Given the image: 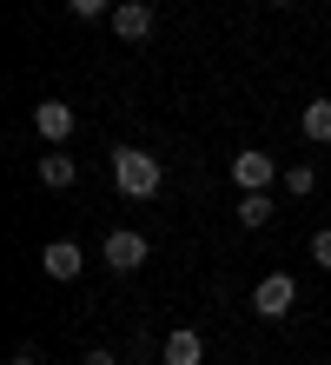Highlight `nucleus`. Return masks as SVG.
<instances>
[{"mask_svg":"<svg viewBox=\"0 0 331 365\" xmlns=\"http://www.w3.org/2000/svg\"><path fill=\"white\" fill-rule=\"evenodd\" d=\"M113 186L126 200H152V192L166 186V166L146 153V146H113Z\"/></svg>","mask_w":331,"mask_h":365,"instance_id":"1","label":"nucleus"},{"mask_svg":"<svg viewBox=\"0 0 331 365\" xmlns=\"http://www.w3.org/2000/svg\"><path fill=\"white\" fill-rule=\"evenodd\" d=\"M292 299H298L292 272H265L258 286H252V312L258 319H285V312H292Z\"/></svg>","mask_w":331,"mask_h":365,"instance_id":"2","label":"nucleus"},{"mask_svg":"<svg viewBox=\"0 0 331 365\" xmlns=\"http://www.w3.org/2000/svg\"><path fill=\"white\" fill-rule=\"evenodd\" d=\"M272 180H278V160L258 153V146H246V153L232 160V186H238V192H265Z\"/></svg>","mask_w":331,"mask_h":365,"instance_id":"3","label":"nucleus"},{"mask_svg":"<svg viewBox=\"0 0 331 365\" xmlns=\"http://www.w3.org/2000/svg\"><path fill=\"white\" fill-rule=\"evenodd\" d=\"M100 259L113 266V272H140L146 266V232H106V246H100Z\"/></svg>","mask_w":331,"mask_h":365,"instance_id":"4","label":"nucleus"},{"mask_svg":"<svg viewBox=\"0 0 331 365\" xmlns=\"http://www.w3.org/2000/svg\"><path fill=\"white\" fill-rule=\"evenodd\" d=\"M106 20H113V34H120V40H152V27H159L152 0H120V7L106 14Z\"/></svg>","mask_w":331,"mask_h":365,"instance_id":"5","label":"nucleus"},{"mask_svg":"<svg viewBox=\"0 0 331 365\" xmlns=\"http://www.w3.org/2000/svg\"><path fill=\"white\" fill-rule=\"evenodd\" d=\"M33 133L47 146H66V140H73V106H66V100H40L33 106Z\"/></svg>","mask_w":331,"mask_h":365,"instance_id":"6","label":"nucleus"},{"mask_svg":"<svg viewBox=\"0 0 331 365\" xmlns=\"http://www.w3.org/2000/svg\"><path fill=\"white\" fill-rule=\"evenodd\" d=\"M80 266H86V259H80V246H73V240H53L47 252H40V272L60 279V286H66V279H80Z\"/></svg>","mask_w":331,"mask_h":365,"instance_id":"7","label":"nucleus"},{"mask_svg":"<svg viewBox=\"0 0 331 365\" xmlns=\"http://www.w3.org/2000/svg\"><path fill=\"white\" fill-rule=\"evenodd\" d=\"M159 359H166V365H199V359H206V339H199V326H179V332H166Z\"/></svg>","mask_w":331,"mask_h":365,"instance_id":"8","label":"nucleus"},{"mask_svg":"<svg viewBox=\"0 0 331 365\" xmlns=\"http://www.w3.org/2000/svg\"><path fill=\"white\" fill-rule=\"evenodd\" d=\"M73 180H80V166H73V153H66V146H53V153L40 160V186H47V192H66Z\"/></svg>","mask_w":331,"mask_h":365,"instance_id":"9","label":"nucleus"},{"mask_svg":"<svg viewBox=\"0 0 331 365\" xmlns=\"http://www.w3.org/2000/svg\"><path fill=\"white\" fill-rule=\"evenodd\" d=\"M272 192H246V200H238V226H246V232H258V226H272Z\"/></svg>","mask_w":331,"mask_h":365,"instance_id":"10","label":"nucleus"},{"mask_svg":"<svg viewBox=\"0 0 331 365\" xmlns=\"http://www.w3.org/2000/svg\"><path fill=\"white\" fill-rule=\"evenodd\" d=\"M305 140L331 146V100H305Z\"/></svg>","mask_w":331,"mask_h":365,"instance_id":"11","label":"nucleus"},{"mask_svg":"<svg viewBox=\"0 0 331 365\" xmlns=\"http://www.w3.org/2000/svg\"><path fill=\"white\" fill-rule=\"evenodd\" d=\"M278 186L292 192V200H305V192L318 186V166H305V160H298V166H285V173H278Z\"/></svg>","mask_w":331,"mask_h":365,"instance_id":"12","label":"nucleus"},{"mask_svg":"<svg viewBox=\"0 0 331 365\" xmlns=\"http://www.w3.org/2000/svg\"><path fill=\"white\" fill-rule=\"evenodd\" d=\"M66 7H73L80 20H100V14H113V7H120V0H66Z\"/></svg>","mask_w":331,"mask_h":365,"instance_id":"13","label":"nucleus"},{"mask_svg":"<svg viewBox=\"0 0 331 365\" xmlns=\"http://www.w3.org/2000/svg\"><path fill=\"white\" fill-rule=\"evenodd\" d=\"M312 266H325V272H331V226H325L318 240H312Z\"/></svg>","mask_w":331,"mask_h":365,"instance_id":"14","label":"nucleus"},{"mask_svg":"<svg viewBox=\"0 0 331 365\" xmlns=\"http://www.w3.org/2000/svg\"><path fill=\"white\" fill-rule=\"evenodd\" d=\"M80 365H120V352H113V346H93V352L80 359Z\"/></svg>","mask_w":331,"mask_h":365,"instance_id":"15","label":"nucleus"},{"mask_svg":"<svg viewBox=\"0 0 331 365\" xmlns=\"http://www.w3.org/2000/svg\"><path fill=\"white\" fill-rule=\"evenodd\" d=\"M7 365H40V352H33V346H20V352H14Z\"/></svg>","mask_w":331,"mask_h":365,"instance_id":"16","label":"nucleus"},{"mask_svg":"<svg viewBox=\"0 0 331 365\" xmlns=\"http://www.w3.org/2000/svg\"><path fill=\"white\" fill-rule=\"evenodd\" d=\"M265 7H292V0H265Z\"/></svg>","mask_w":331,"mask_h":365,"instance_id":"17","label":"nucleus"}]
</instances>
